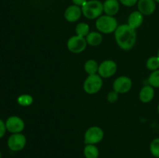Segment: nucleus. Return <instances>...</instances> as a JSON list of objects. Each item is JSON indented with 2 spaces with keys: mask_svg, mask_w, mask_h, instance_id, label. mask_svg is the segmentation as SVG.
Masks as SVG:
<instances>
[{
  "mask_svg": "<svg viewBox=\"0 0 159 158\" xmlns=\"http://www.w3.org/2000/svg\"><path fill=\"white\" fill-rule=\"evenodd\" d=\"M114 33L115 40L120 49L130 50L134 46L137 41V33L128 24L118 26Z\"/></svg>",
  "mask_w": 159,
  "mask_h": 158,
  "instance_id": "obj_1",
  "label": "nucleus"
},
{
  "mask_svg": "<svg viewBox=\"0 0 159 158\" xmlns=\"http://www.w3.org/2000/svg\"><path fill=\"white\" fill-rule=\"evenodd\" d=\"M81 8L83 15L89 20H97L103 12V3L99 0H89Z\"/></svg>",
  "mask_w": 159,
  "mask_h": 158,
  "instance_id": "obj_2",
  "label": "nucleus"
},
{
  "mask_svg": "<svg viewBox=\"0 0 159 158\" xmlns=\"http://www.w3.org/2000/svg\"><path fill=\"white\" fill-rule=\"evenodd\" d=\"M96 27L99 32L109 34L116 31L118 27V23L114 16L102 15L96 20Z\"/></svg>",
  "mask_w": 159,
  "mask_h": 158,
  "instance_id": "obj_3",
  "label": "nucleus"
},
{
  "mask_svg": "<svg viewBox=\"0 0 159 158\" xmlns=\"http://www.w3.org/2000/svg\"><path fill=\"white\" fill-rule=\"evenodd\" d=\"M103 81L98 74H91L86 77L83 83V89L89 94H95L102 88Z\"/></svg>",
  "mask_w": 159,
  "mask_h": 158,
  "instance_id": "obj_4",
  "label": "nucleus"
},
{
  "mask_svg": "<svg viewBox=\"0 0 159 158\" xmlns=\"http://www.w3.org/2000/svg\"><path fill=\"white\" fill-rule=\"evenodd\" d=\"M104 132L100 127L91 126L85 131L84 135V143L85 144H96L99 143L103 139Z\"/></svg>",
  "mask_w": 159,
  "mask_h": 158,
  "instance_id": "obj_5",
  "label": "nucleus"
},
{
  "mask_svg": "<svg viewBox=\"0 0 159 158\" xmlns=\"http://www.w3.org/2000/svg\"><path fill=\"white\" fill-rule=\"evenodd\" d=\"M87 44L88 43L85 37L76 35L68 39L67 42V47L68 50L73 54H80L86 49Z\"/></svg>",
  "mask_w": 159,
  "mask_h": 158,
  "instance_id": "obj_6",
  "label": "nucleus"
},
{
  "mask_svg": "<svg viewBox=\"0 0 159 158\" xmlns=\"http://www.w3.org/2000/svg\"><path fill=\"white\" fill-rule=\"evenodd\" d=\"M117 71V64L112 60H107L99 64L98 74L103 78H109L116 74Z\"/></svg>",
  "mask_w": 159,
  "mask_h": 158,
  "instance_id": "obj_7",
  "label": "nucleus"
},
{
  "mask_svg": "<svg viewBox=\"0 0 159 158\" xmlns=\"http://www.w3.org/2000/svg\"><path fill=\"white\" fill-rule=\"evenodd\" d=\"M8 147L12 151H20L26 144V138L22 133H12L8 139Z\"/></svg>",
  "mask_w": 159,
  "mask_h": 158,
  "instance_id": "obj_8",
  "label": "nucleus"
},
{
  "mask_svg": "<svg viewBox=\"0 0 159 158\" xmlns=\"http://www.w3.org/2000/svg\"><path fill=\"white\" fill-rule=\"evenodd\" d=\"M133 85L131 79L127 76H120L113 81V88L118 94H125L130 91Z\"/></svg>",
  "mask_w": 159,
  "mask_h": 158,
  "instance_id": "obj_9",
  "label": "nucleus"
},
{
  "mask_svg": "<svg viewBox=\"0 0 159 158\" xmlns=\"http://www.w3.org/2000/svg\"><path fill=\"white\" fill-rule=\"evenodd\" d=\"M6 129L12 133H20L25 128V123L21 118L18 116H10L6 120Z\"/></svg>",
  "mask_w": 159,
  "mask_h": 158,
  "instance_id": "obj_10",
  "label": "nucleus"
},
{
  "mask_svg": "<svg viewBox=\"0 0 159 158\" xmlns=\"http://www.w3.org/2000/svg\"><path fill=\"white\" fill-rule=\"evenodd\" d=\"M82 14V8L80 6L71 5L65 9L64 16L65 20L69 23H75L80 19Z\"/></svg>",
  "mask_w": 159,
  "mask_h": 158,
  "instance_id": "obj_11",
  "label": "nucleus"
},
{
  "mask_svg": "<svg viewBox=\"0 0 159 158\" xmlns=\"http://www.w3.org/2000/svg\"><path fill=\"white\" fill-rule=\"evenodd\" d=\"M138 8L144 15H151L156 10V2L154 0H138Z\"/></svg>",
  "mask_w": 159,
  "mask_h": 158,
  "instance_id": "obj_12",
  "label": "nucleus"
},
{
  "mask_svg": "<svg viewBox=\"0 0 159 158\" xmlns=\"http://www.w3.org/2000/svg\"><path fill=\"white\" fill-rule=\"evenodd\" d=\"M120 10V2L118 0H106L103 2V12L106 15L114 16Z\"/></svg>",
  "mask_w": 159,
  "mask_h": 158,
  "instance_id": "obj_13",
  "label": "nucleus"
},
{
  "mask_svg": "<svg viewBox=\"0 0 159 158\" xmlns=\"http://www.w3.org/2000/svg\"><path fill=\"white\" fill-rule=\"evenodd\" d=\"M155 97V89L150 85H144L139 92V99L143 103H148Z\"/></svg>",
  "mask_w": 159,
  "mask_h": 158,
  "instance_id": "obj_14",
  "label": "nucleus"
},
{
  "mask_svg": "<svg viewBox=\"0 0 159 158\" xmlns=\"http://www.w3.org/2000/svg\"><path fill=\"white\" fill-rule=\"evenodd\" d=\"M143 22H144V15L139 11H134L129 15L127 24L131 28L136 29L142 25Z\"/></svg>",
  "mask_w": 159,
  "mask_h": 158,
  "instance_id": "obj_15",
  "label": "nucleus"
},
{
  "mask_svg": "<svg viewBox=\"0 0 159 158\" xmlns=\"http://www.w3.org/2000/svg\"><path fill=\"white\" fill-rule=\"evenodd\" d=\"M83 154L85 158H99V148L93 144H85L83 149Z\"/></svg>",
  "mask_w": 159,
  "mask_h": 158,
  "instance_id": "obj_16",
  "label": "nucleus"
},
{
  "mask_svg": "<svg viewBox=\"0 0 159 158\" xmlns=\"http://www.w3.org/2000/svg\"><path fill=\"white\" fill-rule=\"evenodd\" d=\"M86 42L89 45L93 46H99L102 42V36L99 32H91L86 37Z\"/></svg>",
  "mask_w": 159,
  "mask_h": 158,
  "instance_id": "obj_17",
  "label": "nucleus"
},
{
  "mask_svg": "<svg viewBox=\"0 0 159 158\" xmlns=\"http://www.w3.org/2000/svg\"><path fill=\"white\" fill-rule=\"evenodd\" d=\"M99 66L97 61L95 60H88L84 64V70L85 72L89 74H96L98 73V70H99Z\"/></svg>",
  "mask_w": 159,
  "mask_h": 158,
  "instance_id": "obj_18",
  "label": "nucleus"
},
{
  "mask_svg": "<svg viewBox=\"0 0 159 158\" xmlns=\"http://www.w3.org/2000/svg\"><path fill=\"white\" fill-rule=\"evenodd\" d=\"M89 26L85 23H78L75 26L76 35L80 36V37H86L88 34L89 33Z\"/></svg>",
  "mask_w": 159,
  "mask_h": 158,
  "instance_id": "obj_19",
  "label": "nucleus"
},
{
  "mask_svg": "<svg viewBox=\"0 0 159 158\" xmlns=\"http://www.w3.org/2000/svg\"><path fill=\"white\" fill-rule=\"evenodd\" d=\"M146 68L149 71H156L159 69V57L158 56H152L146 61Z\"/></svg>",
  "mask_w": 159,
  "mask_h": 158,
  "instance_id": "obj_20",
  "label": "nucleus"
},
{
  "mask_svg": "<svg viewBox=\"0 0 159 158\" xmlns=\"http://www.w3.org/2000/svg\"><path fill=\"white\" fill-rule=\"evenodd\" d=\"M17 102L21 106H30L34 102V98L30 94H22L17 99Z\"/></svg>",
  "mask_w": 159,
  "mask_h": 158,
  "instance_id": "obj_21",
  "label": "nucleus"
},
{
  "mask_svg": "<svg viewBox=\"0 0 159 158\" xmlns=\"http://www.w3.org/2000/svg\"><path fill=\"white\" fill-rule=\"evenodd\" d=\"M148 81L149 85L153 88H159V69L152 71Z\"/></svg>",
  "mask_w": 159,
  "mask_h": 158,
  "instance_id": "obj_22",
  "label": "nucleus"
},
{
  "mask_svg": "<svg viewBox=\"0 0 159 158\" xmlns=\"http://www.w3.org/2000/svg\"><path fill=\"white\" fill-rule=\"evenodd\" d=\"M150 152L152 156L159 158V138H155L151 142Z\"/></svg>",
  "mask_w": 159,
  "mask_h": 158,
  "instance_id": "obj_23",
  "label": "nucleus"
},
{
  "mask_svg": "<svg viewBox=\"0 0 159 158\" xmlns=\"http://www.w3.org/2000/svg\"><path fill=\"white\" fill-rule=\"evenodd\" d=\"M118 98H119V94L117 92H116L114 90L110 91L108 93V94H107V101L110 103H114V102H116L118 100Z\"/></svg>",
  "mask_w": 159,
  "mask_h": 158,
  "instance_id": "obj_24",
  "label": "nucleus"
},
{
  "mask_svg": "<svg viewBox=\"0 0 159 158\" xmlns=\"http://www.w3.org/2000/svg\"><path fill=\"white\" fill-rule=\"evenodd\" d=\"M120 2L127 7H132L138 4V0H119Z\"/></svg>",
  "mask_w": 159,
  "mask_h": 158,
  "instance_id": "obj_25",
  "label": "nucleus"
},
{
  "mask_svg": "<svg viewBox=\"0 0 159 158\" xmlns=\"http://www.w3.org/2000/svg\"><path fill=\"white\" fill-rule=\"evenodd\" d=\"M6 124L3 122L2 120L0 119V138H2L3 136H4L5 133H6Z\"/></svg>",
  "mask_w": 159,
  "mask_h": 158,
  "instance_id": "obj_26",
  "label": "nucleus"
},
{
  "mask_svg": "<svg viewBox=\"0 0 159 158\" xmlns=\"http://www.w3.org/2000/svg\"><path fill=\"white\" fill-rule=\"evenodd\" d=\"M71 1H72L73 5H75V6L82 7V6H83V5L85 4L88 0H71Z\"/></svg>",
  "mask_w": 159,
  "mask_h": 158,
  "instance_id": "obj_27",
  "label": "nucleus"
},
{
  "mask_svg": "<svg viewBox=\"0 0 159 158\" xmlns=\"http://www.w3.org/2000/svg\"><path fill=\"white\" fill-rule=\"evenodd\" d=\"M154 1H155L156 3H159V0H154Z\"/></svg>",
  "mask_w": 159,
  "mask_h": 158,
  "instance_id": "obj_28",
  "label": "nucleus"
},
{
  "mask_svg": "<svg viewBox=\"0 0 159 158\" xmlns=\"http://www.w3.org/2000/svg\"><path fill=\"white\" fill-rule=\"evenodd\" d=\"M157 56H158V57H159V49H158V54H157Z\"/></svg>",
  "mask_w": 159,
  "mask_h": 158,
  "instance_id": "obj_29",
  "label": "nucleus"
},
{
  "mask_svg": "<svg viewBox=\"0 0 159 158\" xmlns=\"http://www.w3.org/2000/svg\"><path fill=\"white\" fill-rule=\"evenodd\" d=\"M158 113H159V104H158Z\"/></svg>",
  "mask_w": 159,
  "mask_h": 158,
  "instance_id": "obj_30",
  "label": "nucleus"
},
{
  "mask_svg": "<svg viewBox=\"0 0 159 158\" xmlns=\"http://www.w3.org/2000/svg\"><path fill=\"white\" fill-rule=\"evenodd\" d=\"M0 158H2V153H1V151H0Z\"/></svg>",
  "mask_w": 159,
  "mask_h": 158,
  "instance_id": "obj_31",
  "label": "nucleus"
}]
</instances>
